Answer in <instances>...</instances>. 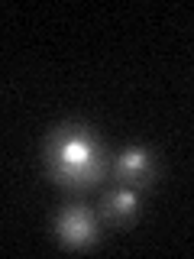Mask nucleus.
<instances>
[{
	"label": "nucleus",
	"instance_id": "nucleus-4",
	"mask_svg": "<svg viewBox=\"0 0 194 259\" xmlns=\"http://www.w3.org/2000/svg\"><path fill=\"white\" fill-rule=\"evenodd\" d=\"M97 214H101L104 224H129L136 214H139V188H129V185H117V188L104 191L101 204H97Z\"/></svg>",
	"mask_w": 194,
	"mask_h": 259
},
{
	"label": "nucleus",
	"instance_id": "nucleus-2",
	"mask_svg": "<svg viewBox=\"0 0 194 259\" xmlns=\"http://www.w3.org/2000/svg\"><path fill=\"white\" fill-rule=\"evenodd\" d=\"M55 240L65 249H91L101 240V214L84 204H65L55 214Z\"/></svg>",
	"mask_w": 194,
	"mask_h": 259
},
{
	"label": "nucleus",
	"instance_id": "nucleus-3",
	"mask_svg": "<svg viewBox=\"0 0 194 259\" xmlns=\"http://www.w3.org/2000/svg\"><path fill=\"white\" fill-rule=\"evenodd\" d=\"M113 175H117L120 185H129V188H149L159 175L156 152L146 149V146H126L113 159Z\"/></svg>",
	"mask_w": 194,
	"mask_h": 259
},
{
	"label": "nucleus",
	"instance_id": "nucleus-1",
	"mask_svg": "<svg viewBox=\"0 0 194 259\" xmlns=\"http://www.w3.org/2000/svg\"><path fill=\"white\" fill-rule=\"evenodd\" d=\"M42 165L65 191H91L110 172V152L87 123H59L42 143Z\"/></svg>",
	"mask_w": 194,
	"mask_h": 259
}]
</instances>
